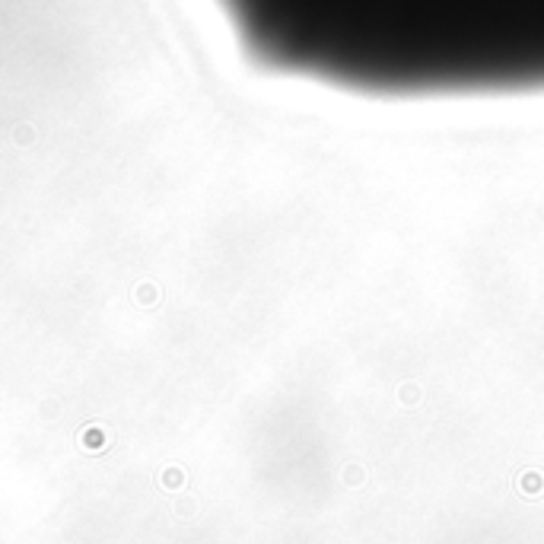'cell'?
<instances>
[{
	"label": "cell",
	"instance_id": "obj_1",
	"mask_svg": "<svg viewBox=\"0 0 544 544\" xmlns=\"http://www.w3.org/2000/svg\"><path fill=\"white\" fill-rule=\"evenodd\" d=\"M264 71L372 99L544 93V0H220Z\"/></svg>",
	"mask_w": 544,
	"mask_h": 544
}]
</instances>
